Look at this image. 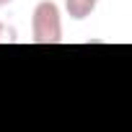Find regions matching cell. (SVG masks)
<instances>
[{
    "label": "cell",
    "instance_id": "1",
    "mask_svg": "<svg viewBox=\"0 0 132 132\" xmlns=\"http://www.w3.org/2000/svg\"><path fill=\"white\" fill-rule=\"evenodd\" d=\"M31 39L36 44H60L62 42V18L52 0H42L31 16Z\"/></svg>",
    "mask_w": 132,
    "mask_h": 132
},
{
    "label": "cell",
    "instance_id": "2",
    "mask_svg": "<svg viewBox=\"0 0 132 132\" xmlns=\"http://www.w3.org/2000/svg\"><path fill=\"white\" fill-rule=\"evenodd\" d=\"M96 5H98V0H65V8H68L70 18H75V21L88 18Z\"/></svg>",
    "mask_w": 132,
    "mask_h": 132
},
{
    "label": "cell",
    "instance_id": "3",
    "mask_svg": "<svg viewBox=\"0 0 132 132\" xmlns=\"http://www.w3.org/2000/svg\"><path fill=\"white\" fill-rule=\"evenodd\" d=\"M16 42H18V31H16V26L0 21V44H16Z\"/></svg>",
    "mask_w": 132,
    "mask_h": 132
},
{
    "label": "cell",
    "instance_id": "4",
    "mask_svg": "<svg viewBox=\"0 0 132 132\" xmlns=\"http://www.w3.org/2000/svg\"><path fill=\"white\" fill-rule=\"evenodd\" d=\"M13 3V0H0V8H3V5H11Z\"/></svg>",
    "mask_w": 132,
    "mask_h": 132
}]
</instances>
